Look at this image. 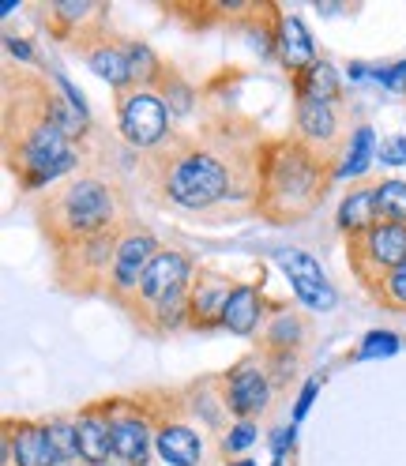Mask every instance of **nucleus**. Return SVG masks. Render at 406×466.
Masks as SVG:
<instances>
[{
	"instance_id": "nucleus-12",
	"label": "nucleus",
	"mask_w": 406,
	"mask_h": 466,
	"mask_svg": "<svg viewBox=\"0 0 406 466\" xmlns=\"http://www.w3.org/2000/svg\"><path fill=\"white\" fill-rule=\"evenodd\" d=\"M109 451L113 466H151L155 425L143 395H109Z\"/></svg>"
},
{
	"instance_id": "nucleus-6",
	"label": "nucleus",
	"mask_w": 406,
	"mask_h": 466,
	"mask_svg": "<svg viewBox=\"0 0 406 466\" xmlns=\"http://www.w3.org/2000/svg\"><path fill=\"white\" fill-rule=\"evenodd\" d=\"M301 361L294 358H271L264 350H252L241 361H234L226 372H218V388L226 399V410L234 414V421H259L268 418L279 399L289 391V384L298 380Z\"/></svg>"
},
{
	"instance_id": "nucleus-13",
	"label": "nucleus",
	"mask_w": 406,
	"mask_h": 466,
	"mask_svg": "<svg viewBox=\"0 0 406 466\" xmlns=\"http://www.w3.org/2000/svg\"><path fill=\"white\" fill-rule=\"evenodd\" d=\"M289 136L309 143L312 151L328 158H342L350 147V106L346 102H316V98H294L289 113Z\"/></svg>"
},
{
	"instance_id": "nucleus-34",
	"label": "nucleus",
	"mask_w": 406,
	"mask_h": 466,
	"mask_svg": "<svg viewBox=\"0 0 406 466\" xmlns=\"http://www.w3.org/2000/svg\"><path fill=\"white\" fill-rule=\"evenodd\" d=\"M376 76H381V79L391 86V91H406V61H399V65H391V68H381Z\"/></svg>"
},
{
	"instance_id": "nucleus-15",
	"label": "nucleus",
	"mask_w": 406,
	"mask_h": 466,
	"mask_svg": "<svg viewBox=\"0 0 406 466\" xmlns=\"http://www.w3.org/2000/svg\"><path fill=\"white\" fill-rule=\"evenodd\" d=\"M0 466H61L46 421L35 418L0 421Z\"/></svg>"
},
{
	"instance_id": "nucleus-24",
	"label": "nucleus",
	"mask_w": 406,
	"mask_h": 466,
	"mask_svg": "<svg viewBox=\"0 0 406 466\" xmlns=\"http://www.w3.org/2000/svg\"><path fill=\"white\" fill-rule=\"evenodd\" d=\"M289 91H294V98H316V102H346L342 98V79L335 72L331 61H316L309 65L301 76L289 79Z\"/></svg>"
},
{
	"instance_id": "nucleus-33",
	"label": "nucleus",
	"mask_w": 406,
	"mask_h": 466,
	"mask_svg": "<svg viewBox=\"0 0 406 466\" xmlns=\"http://www.w3.org/2000/svg\"><path fill=\"white\" fill-rule=\"evenodd\" d=\"M316 391H320V380H309V384L301 388V395H298V402H294V425L305 421V414H309V406H312Z\"/></svg>"
},
{
	"instance_id": "nucleus-4",
	"label": "nucleus",
	"mask_w": 406,
	"mask_h": 466,
	"mask_svg": "<svg viewBox=\"0 0 406 466\" xmlns=\"http://www.w3.org/2000/svg\"><path fill=\"white\" fill-rule=\"evenodd\" d=\"M342 158L312 151L298 136H268L259 147V192L256 218L268 226H298L309 222L328 203V192L339 181Z\"/></svg>"
},
{
	"instance_id": "nucleus-7",
	"label": "nucleus",
	"mask_w": 406,
	"mask_h": 466,
	"mask_svg": "<svg viewBox=\"0 0 406 466\" xmlns=\"http://www.w3.org/2000/svg\"><path fill=\"white\" fill-rule=\"evenodd\" d=\"M139 395L151 410L155 455L166 466H208L211 462V451H218V441L192 414L181 388H147Z\"/></svg>"
},
{
	"instance_id": "nucleus-35",
	"label": "nucleus",
	"mask_w": 406,
	"mask_h": 466,
	"mask_svg": "<svg viewBox=\"0 0 406 466\" xmlns=\"http://www.w3.org/2000/svg\"><path fill=\"white\" fill-rule=\"evenodd\" d=\"M238 466H252V462H238Z\"/></svg>"
},
{
	"instance_id": "nucleus-26",
	"label": "nucleus",
	"mask_w": 406,
	"mask_h": 466,
	"mask_svg": "<svg viewBox=\"0 0 406 466\" xmlns=\"http://www.w3.org/2000/svg\"><path fill=\"white\" fill-rule=\"evenodd\" d=\"M46 429H49V441L56 448V459L61 466H83L79 462V429H76V414H53L46 418Z\"/></svg>"
},
{
	"instance_id": "nucleus-9",
	"label": "nucleus",
	"mask_w": 406,
	"mask_h": 466,
	"mask_svg": "<svg viewBox=\"0 0 406 466\" xmlns=\"http://www.w3.org/2000/svg\"><path fill=\"white\" fill-rule=\"evenodd\" d=\"M113 125L132 155H147L178 132V113L151 86H125L113 91Z\"/></svg>"
},
{
	"instance_id": "nucleus-29",
	"label": "nucleus",
	"mask_w": 406,
	"mask_h": 466,
	"mask_svg": "<svg viewBox=\"0 0 406 466\" xmlns=\"http://www.w3.org/2000/svg\"><path fill=\"white\" fill-rule=\"evenodd\" d=\"M256 436H259V429H256L252 421H238V425L218 441V459H229V455H238V451L252 448V444H256Z\"/></svg>"
},
{
	"instance_id": "nucleus-25",
	"label": "nucleus",
	"mask_w": 406,
	"mask_h": 466,
	"mask_svg": "<svg viewBox=\"0 0 406 466\" xmlns=\"http://www.w3.org/2000/svg\"><path fill=\"white\" fill-rule=\"evenodd\" d=\"M376 155V136L369 125H358L350 136V147L342 155V169H339V181H365L369 177V162Z\"/></svg>"
},
{
	"instance_id": "nucleus-3",
	"label": "nucleus",
	"mask_w": 406,
	"mask_h": 466,
	"mask_svg": "<svg viewBox=\"0 0 406 466\" xmlns=\"http://www.w3.org/2000/svg\"><path fill=\"white\" fill-rule=\"evenodd\" d=\"M132 177L121 173L106 155L83 158V166L35 199V222L46 248H61L106 229H121L136 218Z\"/></svg>"
},
{
	"instance_id": "nucleus-5",
	"label": "nucleus",
	"mask_w": 406,
	"mask_h": 466,
	"mask_svg": "<svg viewBox=\"0 0 406 466\" xmlns=\"http://www.w3.org/2000/svg\"><path fill=\"white\" fill-rule=\"evenodd\" d=\"M196 256L178 245H162V252L151 259L147 275H143L139 289L132 294L125 316L139 335L166 339L173 331L188 328V294L196 282Z\"/></svg>"
},
{
	"instance_id": "nucleus-30",
	"label": "nucleus",
	"mask_w": 406,
	"mask_h": 466,
	"mask_svg": "<svg viewBox=\"0 0 406 466\" xmlns=\"http://www.w3.org/2000/svg\"><path fill=\"white\" fill-rule=\"evenodd\" d=\"M376 155H381V162H384V166H406V139H402V136L384 139V143H381V151H376Z\"/></svg>"
},
{
	"instance_id": "nucleus-17",
	"label": "nucleus",
	"mask_w": 406,
	"mask_h": 466,
	"mask_svg": "<svg viewBox=\"0 0 406 466\" xmlns=\"http://www.w3.org/2000/svg\"><path fill=\"white\" fill-rule=\"evenodd\" d=\"M309 346H312V319L301 309H294V305L275 301L264 331L256 335V350H264V354H271V358H294V361H301Z\"/></svg>"
},
{
	"instance_id": "nucleus-18",
	"label": "nucleus",
	"mask_w": 406,
	"mask_h": 466,
	"mask_svg": "<svg viewBox=\"0 0 406 466\" xmlns=\"http://www.w3.org/2000/svg\"><path fill=\"white\" fill-rule=\"evenodd\" d=\"M275 259H279V268H282L289 289H294V294H298L309 309H316V312H331V309L339 305L335 286L328 282L324 268L316 264L309 252H301V248H282V252H275Z\"/></svg>"
},
{
	"instance_id": "nucleus-32",
	"label": "nucleus",
	"mask_w": 406,
	"mask_h": 466,
	"mask_svg": "<svg viewBox=\"0 0 406 466\" xmlns=\"http://www.w3.org/2000/svg\"><path fill=\"white\" fill-rule=\"evenodd\" d=\"M5 53L12 56V61H15V56H19V61H23V65H35V68H38V56H35L31 42H19V38H12V35H8V38H5Z\"/></svg>"
},
{
	"instance_id": "nucleus-22",
	"label": "nucleus",
	"mask_w": 406,
	"mask_h": 466,
	"mask_svg": "<svg viewBox=\"0 0 406 466\" xmlns=\"http://www.w3.org/2000/svg\"><path fill=\"white\" fill-rule=\"evenodd\" d=\"M125 35L117 31H109L102 35L98 42H91L83 53H79V61L91 68L98 79H106L113 91H125V86H132V68H128V49H125Z\"/></svg>"
},
{
	"instance_id": "nucleus-14",
	"label": "nucleus",
	"mask_w": 406,
	"mask_h": 466,
	"mask_svg": "<svg viewBox=\"0 0 406 466\" xmlns=\"http://www.w3.org/2000/svg\"><path fill=\"white\" fill-rule=\"evenodd\" d=\"M162 252V238L147 226V222H139V215L132 222H125L121 229V245H117V259H113V275H109V294L106 301L109 305H117L121 312L128 309L132 294L139 289L143 275H147L151 268V259Z\"/></svg>"
},
{
	"instance_id": "nucleus-21",
	"label": "nucleus",
	"mask_w": 406,
	"mask_h": 466,
	"mask_svg": "<svg viewBox=\"0 0 406 466\" xmlns=\"http://www.w3.org/2000/svg\"><path fill=\"white\" fill-rule=\"evenodd\" d=\"M275 61L282 65V72L294 79L301 76L309 65H316L320 56H316V46L309 38V26L298 19V15H289L286 8L279 12L275 19Z\"/></svg>"
},
{
	"instance_id": "nucleus-20",
	"label": "nucleus",
	"mask_w": 406,
	"mask_h": 466,
	"mask_svg": "<svg viewBox=\"0 0 406 466\" xmlns=\"http://www.w3.org/2000/svg\"><path fill=\"white\" fill-rule=\"evenodd\" d=\"M271 298L264 294V279H252V282H241L238 294L229 298V309H226V319L222 328L229 335H241V339H256L264 331L268 316H271Z\"/></svg>"
},
{
	"instance_id": "nucleus-23",
	"label": "nucleus",
	"mask_w": 406,
	"mask_h": 466,
	"mask_svg": "<svg viewBox=\"0 0 406 466\" xmlns=\"http://www.w3.org/2000/svg\"><path fill=\"white\" fill-rule=\"evenodd\" d=\"M376 222H381V215H376V177L354 181L350 188H346V196L339 199V208H335V226L342 233V241L372 229Z\"/></svg>"
},
{
	"instance_id": "nucleus-2",
	"label": "nucleus",
	"mask_w": 406,
	"mask_h": 466,
	"mask_svg": "<svg viewBox=\"0 0 406 466\" xmlns=\"http://www.w3.org/2000/svg\"><path fill=\"white\" fill-rule=\"evenodd\" d=\"M61 86L49 72L19 68L5 61L0 72V143L5 166L15 177L19 196L49 192L83 166V143H72L53 125V102Z\"/></svg>"
},
{
	"instance_id": "nucleus-10",
	"label": "nucleus",
	"mask_w": 406,
	"mask_h": 466,
	"mask_svg": "<svg viewBox=\"0 0 406 466\" xmlns=\"http://www.w3.org/2000/svg\"><path fill=\"white\" fill-rule=\"evenodd\" d=\"M342 248H346V264H350L358 286L372 298L391 279V271L406 264V226L376 222L372 229L358 233V238H346Z\"/></svg>"
},
{
	"instance_id": "nucleus-11",
	"label": "nucleus",
	"mask_w": 406,
	"mask_h": 466,
	"mask_svg": "<svg viewBox=\"0 0 406 466\" xmlns=\"http://www.w3.org/2000/svg\"><path fill=\"white\" fill-rule=\"evenodd\" d=\"M31 15L56 46H65L76 56L113 31L109 5L102 0H49V5H31Z\"/></svg>"
},
{
	"instance_id": "nucleus-28",
	"label": "nucleus",
	"mask_w": 406,
	"mask_h": 466,
	"mask_svg": "<svg viewBox=\"0 0 406 466\" xmlns=\"http://www.w3.org/2000/svg\"><path fill=\"white\" fill-rule=\"evenodd\" d=\"M369 301H372L376 309H384V312H399V316H406V264L395 268L391 279H388L381 289H376Z\"/></svg>"
},
{
	"instance_id": "nucleus-27",
	"label": "nucleus",
	"mask_w": 406,
	"mask_h": 466,
	"mask_svg": "<svg viewBox=\"0 0 406 466\" xmlns=\"http://www.w3.org/2000/svg\"><path fill=\"white\" fill-rule=\"evenodd\" d=\"M376 215H381V222L406 226V181L402 177H376Z\"/></svg>"
},
{
	"instance_id": "nucleus-1",
	"label": "nucleus",
	"mask_w": 406,
	"mask_h": 466,
	"mask_svg": "<svg viewBox=\"0 0 406 466\" xmlns=\"http://www.w3.org/2000/svg\"><path fill=\"white\" fill-rule=\"evenodd\" d=\"M268 132L241 109H208L196 128H178L162 147L136 155L132 185L151 208L203 226L256 218L259 147Z\"/></svg>"
},
{
	"instance_id": "nucleus-16",
	"label": "nucleus",
	"mask_w": 406,
	"mask_h": 466,
	"mask_svg": "<svg viewBox=\"0 0 406 466\" xmlns=\"http://www.w3.org/2000/svg\"><path fill=\"white\" fill-rule=\"evenodd\" d=\"M238 286L241 282L234 275L199 264L196 282H192V294H188V331H215V328H222L229 298L238 294Z\"/></svg>"
},
{
	"instance_id": "nucleus-19",
	"label": "nucleus",
	"mask_w": 406,
	"mask_h": 466,
	"mask_svg": "<svg viewBox=\"0 0 406 466\" xmlns=\"http://www.w3.org/2000/svg\"><path fill=\"white\" fill-rule=\"evenodd\" d=\"M76 429H79V462L83 466H113V451H109V395L83 402L76 410Z\"/></svg>"
},
{
	"instance_id": "nucleus-8",
	"label": "nucleus",
	"mask_w": 406,
	"mask_h": 466,
	"mask_svg": "<svg viewBox=\"0 0 406 466\" xmlns=\"http://www.w3.org/2000/svg\"><path fill=\"white\" fill-rule=\"evenodd\" d=\"M121 229H106V233H95V238L49 248V286L65 298H106L113 259H117V245H121Z\"/></svg>"
},
{
	"instance_id": "nucleus-31",
	"label": "nucleus",
	"mask_w": 406,
	"mask_h": 466,
	"mask_svg": "<svg viewBox=\"0 0 406 466\" xmlns=\"http://www.w3.org/2000/svg\"><path fill=\"white\" fill-rule=\"evenodd\" d=\"M395 350H399V342H395L391 335H376V331H372V335L365 339V346H361V358H376V354L388 358V354H395Z\"/></svg>"
}]
</instances>
